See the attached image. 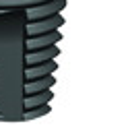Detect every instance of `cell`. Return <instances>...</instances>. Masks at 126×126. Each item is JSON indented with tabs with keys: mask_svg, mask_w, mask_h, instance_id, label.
Instances as JSON below:
<instances>
[{
	"mask_svg": "<svg viewBox=\"0 0 126 126\" xmlns=\"http://www.w3.org/2000/svg\"><path fill=\"white\" fill-rule=\"evenodd\" d=\"M58 54H60V50L56 48V44H52V46H48V48L27 52V54H25V60H27V66H33V64H41V62L54 60Z\"/></svg>",
	"mask_w": 126,
	"mask_h": 126,
	"instance_id": "obj_6",
	"label": "cell"
},
{
	"mask_svg": "<svg viewBox=\"0 0 126 126\" xmlns=\"http://www.w3.org/2000/svg\"><path fill=\"white\" fill-rule=\"evenodd\" d=\"M64 19L62 15H52V17L46 19H37V21H29L27 23V35H41V33H48V31H56L58 27H62Z\"/></svg>",
	"mask_w": 126,
	"mask_h": 126,
	"instance_id": "obj_2",
	"label": "cell"
},
{
	"mask_svg": "<svg viewBox=\"0 0 126 126\" xmlns=\"http://www.w3.org/2000/svg\"><path fill=\"white\" fill-rule=\"evenodd\" d=\"M58 68L54 60H48V62H41V64H33V66H27L25 68V77L27 81H33V79H39V77H48Z\"/></svg>",
	"mask_w": 126,
	"mask_h": 126,
	"instance_id": "obj_7",
	"label": "cell"
},
{
	"mask_svg": "<svg viewBox=\"0 0 126 126\" xmlns=\"http://www.w3.org/2000/svg\"><path fill=\"white\" fill-rule=\"evenodd\" d=\"M50 103H44V106H37V108H31V110H25V120H33V118H39V116H46L50 114Z\"/></svg>",
	"mask_w": 126,
	"mask_h": 126,
	"instance_id": "obj_12",
	"label": "cell"
},
{
	"mask_svg": "<svg viewBox=\"0 0 126 126\" xmlns=\"http://www.w3.org/2000/svg\"><path fill=\"white\" fill-rule=\"evenodd\" d=\"M50 99H52V91L50 89L39 91V93H33V95H27L25 97V110H31V108L44 106V103H50Z\"/></svg>",
	"mask_w": 126,
	"mask_h": 126,
	"instance_id": "obj_10",
	"label": "cell"
},
{
	"mask_svg": "<svg viewBox=\"0 0 126 126\" xmlns=\"http://www.w3.org/2000/svg\"><path fill=\"white\" fill-rule=\"evenodd\" d=\"M64 6H66V0H46V2L27 6V17L29 21L46 19V17H52V15H58Z\"/></svg>",
	"mask_w": 126,
	"mask_h": 126,
	"instance_id": "obj_1",
	"label": "cell"
},
{
	"mask_svg": "<svg viewBox=\"0 0 126 126\" xmlns=\"http://www.w3.org/2000/svg\"><path fill=\"white\" fill-rule=\"evenodd\" d=\"M27 35H0V54H27Z\"/></svg>",
	"mask_w": 126,
	"mask_h": 126,
	"instance_id": "obj_3",
	"label": "cell"
},
{
	"mask_svg": "<svg viewBox=\"0 0 126 126\" xmlns=\"http://www.w3.org/2000/svg\"><path fill=\"white\" fill-rule=\"evenodd\" d=\"M25 68L17 66H0V85H25Z\"/></svg>",
	"mask_w": 126,
	"mask_h": 126,
	"instance_id": "obj_5",
	"label": "cell"
},
{
	"mask_svg": "<svg viewBox=\"0 0 126 126\" xmlns=\"http://www.w3.org/2000/svg\"><path fill=\"white\" fill-rule=\"evenodd\" d=\"M0 112L2 114H25V99H21V101H4V99H0Z\"/></svg>",
	"mask_w": 126,
	"mask_h": 126,
	"instance_id": "obj_11",
	"label": "cell"
},
{
	"mask_svg": "<svg viewBox=\"0 0 126 126\" xmlns=\"http://www.w3.org/2000/svg\"><path fill=\"white\" fill-rule=\"evenodd\" d=\"M25 97V85H0V99L4 101H21Z\"/></svg>",
	"mask_w": 126,
	"mask_h": 126,
	"instance_id": "obj_8",
	"label": "cell"
},
{
	"mask_svg": "<svg viewBox=\"0 0 126 126\" xmlns=\"http://www.w3.org/2000/svg\"><path fill=\"white\" fill-rule=\"evenodd\" d=\"M46 0H0V6H33Z\"/></svg>",
	"mask_w": 126,
	"mask_h": 126,
	"instance_id": "obj_13",
	"label": "cell"
},
{
	"mask_svg": "<svg viewBox=\"0 0 126 126\" xmlns=\"http://www.w3.org/2000/svg\"><path fill=\"white\" fill-rule=\"evenodd\" d=\"M54 85V77L48 75V77H39V79H33V81H27L25 83V93L27 95H33V93H39V91H46Z\"/></svg>",
	"mask_w": 126,
	"mask_h": 126,
	"instance_id": "obj_9",
	"label": "cell"
},
{
	"mask_svg": "<svg viewBox=\"0 0 126 126\" xmlns=\"http://www.w3.org/2000/svg\"><path fill=\"white\" fill-rule=\"evenodd\" d=\"M62 39L60 31H48V33H41V35H29L27 39H25V44H27V52H33V50H41V48H48L52 44H58Z\"/></svg>",
	"mask_w": 126,
	"mask_h": 126,
	"instance_id": "obj_4",
	"label": "cell"
}]
</instances>
